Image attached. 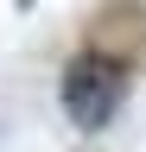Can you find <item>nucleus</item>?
I'll use <instances>...</instances> for the list:
<instances>
[{
  "mask_svg": "<svg viewBox=\"0 0 146 152\" xmlns=\"http://www.w3.org/2000/svg\"><path fill=\"white\" fill-rule=\"evenodd\" d=\"M127 95H134V70H127V57L102 51V45H83L64 64V76H57V102H64V114H70L76 133L114 127V114L127 108Z\"/></svg>",
  "mask_w": 146,
  "mask_h": 152,
  "instance_id": "1",
  "label": "nucleus"
}]
</instances>
